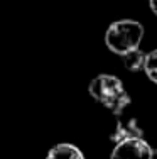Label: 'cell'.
<instances>
[{
	"instance_id": "1",
	"label": "cell",
	"mask_w": 157,
	"mask_h": 159,
	"mask_svg": "<svg viewBox=\"0 0 157 159\" xmlns=\"http://www.w3.org/2000/svg\"><path fill=\"white\" fill-rule=\"evenodd\" d=\"M88 93L91 98H95L98 103H102L105 108L111 110L113 113L127 108L130 103V97L122 80L115 75L102 73L95 76L88 85Z\"/></svg>"
},
{
	"instance_id": "2",
	"label": "cell",
	"mask_w": 157,
	"mask_h": 159,
	"mask_svg": "<svg viewBox=\"0 0 157 159\" xmlns=\"http://www.w3.org/2000/svg\"><path fill=\"white\" fill-rule=\"evenodd\" d=\"M142 39H144V25L133 19H120L111 22L105 32L107 48L118 56L139 49Z\"/></svg>"
},
{
	"instance_id": "3",
	"label": "cell",
	"mask_w": 157,
	"mask_h": 159,
	"mask_svg": "<svg viewBox=\"0 0 157 159\" xmlns=\"http://www.w3.org/2000/svg\"><path fill=\"white\" fill-rule=\"evenodd\" d=\"M150 156L152 147L149 142H145L144 137H133L115 144L110 159H150Z\"/></svg>"
},
{
	"instance_id": "4",
	"label": "cell",
	"mask_w": 157,
	"mask_h": 159,
	"mask_svg": "<svg viewBox=\"0 0 157 159\" xmlns=\"http://www.w3.org/2000/svg\"><path fill=\"white\" fill-rule=\"evenodd\" d=\"M113 115L117 119V124H115V130L111 134V141H115V144L120 141H125V139H133V137H142L144 135L137 119L130 117L127 113V108L115 112Z\"/></svg>"
},
{
	"instance_id": "5",
	"label": "cell",
	"mask_w": 157,
	"mask_h": 159,
	"mask_svg": "<svg viewBox=\"0 0 157 159\" xmlns=\"http://www.w3.org/2000/svg\"><path fill=\"white\" fill-rule=\"evenodd\" d=\"M46 159H85V154L74 144L61 142V144H56V146L51 147Z\"/></svg>"
},
{
	"instance_id": "6",
	"label": "cell",
	"mask_w": 157,
	"mask_h": 159,
	"mask_svg": "<svg viewBox=\"0 0 157 159\" xmlns=\"http://www.w3.org/2000/svg\"><path fill=\"white\" fill-rule=\"evenodd\" d=\"M145 59H147V54H145L140 48L133 49V51H130V52H127V54L122 56V61L129 71H144Z\"/></svg>"
},
{
	"instance_id": "7",
	"label": "cell",
	"mask_w": 157,
	"mask_h": 159,
	"mask_svg": "<svg viewBox=\"0 0 157 159\" xmlns=\"http://www.w3.org/2000/svg\"><path fill=\"white\" fill-rule=\"evenodd\" d=\"M144 73L149 76L152 83L157 85V49H152L150 52H147V59H145Z\"/></svg>"
},
{
	"instance_id": "8",
	"label": "cell",
	"mask_w": 157,
	"mask_h": 159,
	"mask_svg": "<svg viewBox=\"0 0 157 159\" xmlns=\"http://www.w3.org/2000/svg\"><path fill=\"white\" fill-rule=\"evenodd\" d=\"M149 7H150V10L154 12V16L157 17V0H149Z\"/></svg>"
},
{
	"instance_id": "9",
	"label": "cell",
	"mask_w": 157,
	"mask_h": 159,
	"mask_svg": "<svg viewBox=\"0 0 157 159\" xmlns=\"http://www.w3.org/2000/svg\"><path fill=\"white\" fill-rule=\"evenodd\" d=\"M150 159H157V149H152V156Z\"/></svg>"
}]
</instances>
